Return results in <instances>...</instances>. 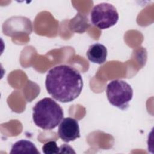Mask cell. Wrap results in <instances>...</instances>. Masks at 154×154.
Instances as JSON below:
<instances>
[{
	"instance_id": "1",
	"label": "cell",
	"mask_w": 154,
	"mask_h": 154,
	"mask_svg": "<svg viewBox=\"0 0 154 154\" xmlns=\"http://www.w3.org/2000/svg\"><path fill=\"white\" fill-rule=\"evenodd\" d=\"M48 93L56 100L70 102L81 94L83 80L80 73L69 65H59L50 69L46 77Z\"/></svg>"
},
{
	"instance_id": "2",
	"label": "cell",
	"mask_w": 154,
	"mask_h": 154,
	"mask_svg": "<svg viewBox=\"0 0 154 154\" xmlns=\"http://www.w3.org/2000/svg\"><path fill=\"white\" fill-rule=\"evenodd\" d=\"M62 108L54 100L45 97L33 108L32 119L35 125L44 130L55 128L63 119Z\"/></svg>"
},
{
	"instance_id": "3",
	"label": "cell",
	"mask_w": 154,
	"mask_h": 154,
	"mask_svg": "<svg viewBox=\"0 0 154 154\" xmlns=\"http://www.w3.org/2000/svg\"><path fill=\"white\" fill-rule=\"evenodd\" d=\"M106 93L109 102L113 106L125 110L133 97V90L126 81L121 79L111 81L106 87Z\"/></svg>"
},
{
	"instance_id": "4",
	"label": "cell",
	"mask_w": 154,
	"mask_h": 154,
	"mask_svg": "<svg viewBox=\"0 0 154 154\" xmlns=\"http://www.w3.org/2000/svg\"><path fill=\"white\" fill-rule=\"evenodd\" d=\"M91 23L100 29L115 25L119 20V14L116 7L111 4L102 2L96 5L90 12Z\"/></svg>"
},
{
	"instance_id": "5",
	"label": "cell",
	"mask_w": 154,
	"mask_h": 154,
	"mask_svg": "<svg viewBox=\"0 0 154 154\" xmlns=\"http://www.w3.org/2000/svg\"><path fill=\"white\" fill-rule=\"evenodd\" d=\"M32 27L31 21L24 17H13L8 19L3 25V32L8 36H13L21 32L29 34Z\"/></svg>"
},
{
	"instance_id": "6",
	"label": "cell",
	"mask_w": 154,
	"mask_h": 154,
	"mask_svg": "<svg viewBox=\"0 0 154 154\" xmlns=\"http://www.w3.org/2000/svg\"><path fill=\"white\" fill-rule=\"evenodd\" d=\"M58 135L66 143L79 138L80 131L78 120L72 117L63 118L58 126Z\"/></svg>"
},
{
	"instance_id": "7",
	"label": "cell",
	"mask_w": 154,
	"mask_h": 154,
	"mask_svg": "<svg viewBox=\"0 0 154 154\" xmlns=\"http://www.w3.org/2000/svg\"><path fill=\"white\" fill-rule=\"evenodd\" d=\"M86 55L88 60L91 62L102 64L106 60L107 49L101 43H94L89 46Z\"/></svg>"
},
{
	"instance_id": "8",
	"label": "cell",
	"mask_w": 154,
	"mask_h": 154,
	"mask_svg": "<svg viewBox=\"0 0 154 154\" xmlns=\"http://www.w3.org/2000/svg\"><path fill=\"white\" fill-rule=\"evenodd\" d=\"M11 154L13 153H35L40 154L36 146L31 141L21 140L16 142L11 147Z\"/></svg>"
},
{
	"instance_id": "9",
	"label": "cell",
	"mask_w": 154,
	"mask_h": 154,
	"mask_svg": "<svg viewBox=\"0 0 154 154\" xmlns=\"http://www.w3.org/2000/svg\"><path fill=\"white\" fill-rule=\"evenodd\" d=\"M42 151L45 154H57L60 153V147L55 141H49L43 144Z\"/></svg>"
},
{
	"instance_id": "10",
	"label": "cell",
	"mask_w": 154,
	"mask_h": 154,
	"mask_svg": "<svg viewBox=\"0 0 154 154\" xmlns=\"http://www.w3.org/2000/svg\"><path fill=\"white\" fill-rule=\"evenodd\" d=\"M76 153L73 149L68 144H63L60 147V153Z\"/></svg>"
}]
</instances>
